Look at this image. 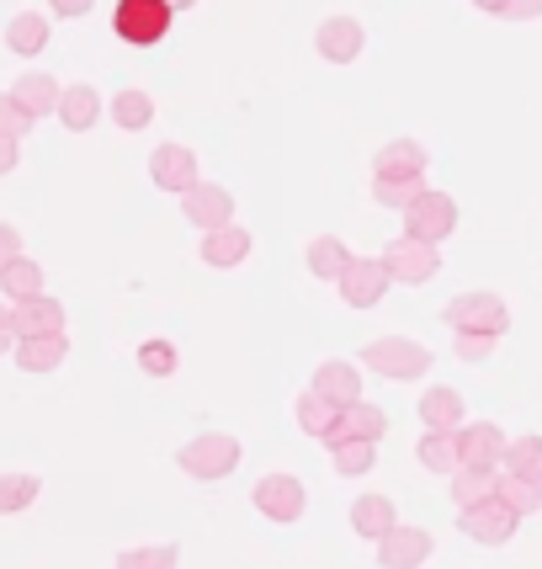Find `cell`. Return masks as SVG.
<instances>
[{
	"label": "cell",
	"mask_w": 542,
	"mask_h": 569,
	"mask_svg": "<svg viewBox=\"0 0 542 569\" xmlns=\"http://www.w3.org/2000/svg\"><path fill=\"white\" fill-rule=\"evenodd\" d=\"M442 320L452 325V336H494L500 341L511 330V309L494 293H463L442 309Z\"/></svg>",
	"instance_id": "1"
},
{
	"label": "cell",
	"mask_w": 542,
	"mask_h": 569,
	"mask_svg": "<svg viewBox=\"0 0 542 569\" xmlns=\"http://www.w3.org/2000/svg\"><path fill=\"white\" fill-rule=\"evenodd\" d=\"M175 458H181V469L192 473V479L213 485V479H229V473L240 469V442H234L229 431H202V437H192Z\"/></svg>",
	"instance_id": "2"
},
{
	"label": "cell",
	"mask_w": 542,
	"mask_h": 569,
	"mask_svg": "<svg viewBox=\"0 0 542 569\" xmlns=\"http://www.w3.org/2000/svg\"><path fill=\"white\" fill-rule=\"evenodd\" d=\"M362 368H372L378 378H394V383H410L431 368V351L420 341H404V336H378L362 347Z\"/></svg>",
	"instance_id": "3"
},
{
	"label": "cell",
	"mask_w": 542,
	"mask_h": 569,
	"mask_svg": "<svg viewBox=\"0 0 542 569\" xmlns=\"http://www.w3.org/2000/svg\"><path fill=\"white\" fill-rule=\"evenodd\" d=\"M112 32L123 43H133V49H149V43H160L171 32V6L165 0H118Z\"/></svg>",
	"instance_id": "4"
},
{
	"label": "cell",
	"mask_w": 542,
	"mask_h": 569,
	"mask_svg": "<svg viewBox=\"0 0 542 569\" xmlns=\"http://www.w3.org/2000/svg\"><path fill=\"white\" fill-rule=\"evenodd\" d=\"M452 229H458V202L446 198V192H431V187L404 213V240H420V246H442Z\"/></svg>",
	"instance_id": "5"
},
{
	"label": "cell",
	"mask_w": 542,
	"mask_h": 569,
	"mask_svg": "<svg viewBox=\"0 0 542 569\" xmlns=\"http://www.w3.org/2000/svg\"><path fill=\"white\" fill-rule=\"evenodd\" d=\"M255 511H261V517L267 521H282V527H288V521H298L303 517V506H309V496H303V485H298L293 473H261V479H255Z\"/></svg>",
	"instance_id": "6"
},
{
	"label": "cell",
	"mask_w": 542,
	"mask_h": 569,
	"mask_svg": "<svg viewBox=\"0 0 542 569\" xmlns=\"http://www.w3.org/2000/svg\"><path fill=\"white\" fill-rule=\"evenodd\" d=\"M335 288H341V298L351 309H372V303H383V293L394 288V277L383 267V256H357Z\"/></svg>",
	"instance_id": "7"
},
{
	"label": "cell",
	"mask_w": 542,
	"mask_h": 569,
	"mask_svg": "<svg viewBox=\"0 0 542 569\" xmlns=\"http://www.w3.org/2000/svg\"><path fill=\"white\" fill-rule=\"evenodd\" d=\"M383 267H389L394 282L420 288V282H431V277L442 272V256H436V246H420V240H394V246L383 250Z\"/></svg>",
	"instance_id": "8"
},
{
	"label": "cell",
	"mask_w": 542,
	"mask_h": 569,
	"mask_svg": "<svg viewBox=\"0 0 542 569\" xmlns=\"http://www.w3.org/2000/svg\"><path fill=\"white\" fill-rule=\"evenodd\" d=\"M149 176H154V187H165V192H192L198 187V154L187 144H160L149 154Z\"/></svg>",
	"instance_id": "9"
},
{
	"label": "cell",
	"mask_w": 542,
	"mask_h": 569,
	"mask_svg": "<svg viewBox=\"0 0 542 569\" xmlns=\"http://www.w3.org/2000/svg\"><path fill=\"white\" fill-rule=\"evenodd\" d=\"M516 511H511V506H505V500L494 496V500H484V506H473V511H463V517H458V527H463V532H469V538H479V543H511V538H516Z\"/></svg>",
	"instance_id": "10"
},
{
	"label": "cell",
	"mask_w": 542,
	"mask_h": 569,
	"mask_svg": "<svg viewBox=\"0 0 542 569\" xmlns=\"http://www.w3.org/2000/svg\"><path fill=\"white\" fill-rule=\"evenodd\" d=\"M181 213L198 223L202 234H213V229H229V219H234V198H229L223 187H213V181H198V187L181 198Z\"/></svg>",
	"instance_id": "11"
},
{
	"label": "cell",
	"mask_w": 542,
	"mask_h": 569,
	"mask_svg": "<svg viewBox=\"0 0 542 569\" xmlns=\"http://www.w3.org/2000/svg\"><path fill=\"white\" fill-rule=\"evenodd\" d=\"M11 330L17 341H38V336H64V303L59 298H32V303H17L11 309Z\"/></svg>",
	"instance_id": "12"
},
{
	"label": "cell",
	"mask_w": 542,
	"mask_h": 569,
	"mask_svg": "<svg viewBox=\"0 0 542 569\" xmlns=\"http://www.w3.org/2000/svg\"><path fill=\"white\" fill-rule=\"evenodd\" d=\"M431 532L425 527H394L383 543H378V565L383 569H415V565H425L431 559Z\"/></svg>",
	"instance_id": "13"
},
{
	"label": "cell",
	"mask_w": 542,
	"mask_h": 569,
	"mask_svg": "<svg viewBox=\"0 0 542 569\" xmlns=\"http://www.w3.org/2000/svg\"><path fill=\"white\" fill-rule=\"evenodd\" d=\"M309 389H314L320 399H330L335 410H345V405L362 399V368H351V362H335V357H330V362L314 368V383H309Z\"/></svg>",
	"instance_id": "14"
},
{
	"label": "cell",
	"mask_w": 542,
	"mask_h": 569,
	"mask_svg": "<svg viewBox=\"0 0 542 569\" xmlns=\"http://www.w3.org/2000/svg\"><path fill=\"white\" fill-rule=\"evenodd\" d=\"M425 176V149L415 139H394L372 160V181H420Z\"/></svg>",
	"instance_id": "15"
},
{
	"label": "cell",
	"mask_w": 542,
	"mask_h": 569,
	"mask_svg": "<svg viewBox=\"0 0 542 569\" xmlns=\"http://www.w3.org/2000/svg\"><path fill=\"white\" fill-rule=\"evenodd\" d=\"M362 43H368V32H362V22H351V17H330V22L314 32V49H320L330 64H351V59L362 53Z\"/></svg>",
	"instance_id": "16"
},
{
	"label": "cell",
	"mask_w": 542,
	"mask_h": 569,
	"mask_svg": "<svg viewBox=\"0 0 542 569\" xmlns=\"http://www.w3.org/2000/svg\"><path fill=\"white\" fill-rule=\"evenodd\" d=\"M383 431H389V416H383L378 405H368V399H357V405H345L341 410V426H335V437H330V442H372L378 447L383 442Z\"/></svg>",
	"instance_id": "17"
},
{
	"label": "cell",
	"mask_w": 542,
	"mask_h": 569,
	"mask_svg": "<svg viewBox=\"0 0 542 569\" xmlns=\"http://www.w3.org/2000/svg\"><path fill=\"white\" fill-rule=\"evenodd\" d=\"M458 442H463V469H494V463L505 458V437H500V426H490V421L463 426Z\"/></svg>",
	"instance_id": "18"
},
{
	"label": "cell",
	"mask_w": 542,
	"mask_h": 569,
	"mask_svg": "<svg viewBox=\"0 0 542 569\" xmlns=\"http://www.w3.org/2000/svg\"><path fill=\"white\" fill-rule=\"evenodd\" d=\"M11 97H17V107H22L27 118L38 123V118H49V112H59V86H53V74H43V70H27L17 86H11Z\"/></svg>",
	"instance_id": "19"
},
{
	"label": "cell",
	"mask_w": 542,
	"mask_h": 569,
	"mask_svg": "<svg viewBox=\"0 0 542 569\" xmlns=\"http://www.w3.org/2000/svg\"><path fill=\"white\" fill-rule=\"evenodd\" d=\"M420 421H425V431H463V395L458 389H446V383H436V389H425L420 395Z\"/></svg>",
	"instance_id": "20"
},
{
	"label": "cell",
	"mask_w": 542,
	"mask_h": 569,
	"mask_svg": "<svg viewBox=\"0 0 542 569\" xmlns=\"http://www.w3.org/2000/svg\"><path fill=\"white\" fill-rule=\"evenodd\" d=\"M351 527H357V538L383 543V538L399 527L394 500H389V496H357V506H351Z\"/></svg>",
	"instance_id": "21"
},
{
	"label": "cell",
	"mask_w": 542,
	"mask_h": 569,
	"mask_svg": "<svg viewBox=\"0 0 542 569\" xmlns=\"http://www.w3.org/2000/svg\"><path fill=\"white\" fill-rule=\"evenodd\" d=\"M250 246H255V240H250V229H240V223H229V229H213V234H202V261H208V267H240V261H245L250 256Z\"/></svg>",
	"instance_id": "22"
},
{
	"label": "cell",
	"mask_w": 542,
	"mask_h": 569,
	"mask_svg": "<svg viewBox=\"0 0 542 569\" xmlns=\"http://www.w3.org/2000/svg\"><path fill=\"white\" fill-rule=\"evenodd\" d=\"M415 452H420L425 469L446 473V479H458V469H463V442H458V431H425Z\"/></svg>",
	"instance_id": "23"
},
{
	"label": "cell",
	"mask_w": 542,
	"mask_h": 569,
	"mask_svg": "<svg viewBox=\"0 0 542 569\" xmlns=\"http://www.w3.org/2000/svg\"><path fill=\"white\" fill-rule=\"evenodd\" d=\"M6 49L22 53V59L43 53L49 49V17H43V11H22V17H11V27H6Z\"/></svg>",
	"instance_id": "24"
},
{
	"label": "cell",
	"mask_w": 542,
	"mask_h": 569,
	"mask_svg": "<svg viewBox=\"0 0 542 569\" xmlns=\"http://www.w3.org/2000/svg\"><path fill=\"white\" fill-rule=\"evenodd\" d=\"M351 261H357V256H351V250H345V240H335V234L309 240V272L320 277V282H341Z\"/></svg>",
	"instance_id": "25"
},
{
	"label": "cell",
	"mask_w": 542,
	"mask_h": 569,
	"mask_svg": "<svg viewBox=\"0 0 542 569\" xmlns=\"http://www.w3.org/2000/svg\"><path fill=\"white\" fill-rule=\"evenodd\" d=\"M500 496V473L494 469H458L452 479V500H458V517L473 511V506H484V500Z\"/></svg>",
	"instance_id": "26"
},
{
	"label": "cell",
	"mask_w": 542,
	"mask_h": 569,
	"mask_svg": "<svg viewBox=\"0 0 542 569\" xmlns=\"http://www.w3.org/2000/svg\"><path fill=\"white\" fill-rule=\"evenodd\" d=\"M335 426H341V410H335L330 399H320L314 389H303V395H298V431H309V437L330 442V437H335Z\"/></svg>",
	"instance_id": "27"
},
{
	"label": "cell",
	"mask_w": 542,
	"mask_h": 569,
	"mask_svg": "<svg viewBox=\"0 0 542 569\" xmlns=\"http://www.w3.org/2000/svg\"><path fill=\"white\" fill-rule=\"evenodd\" d=\"M97 118H101V97L91 86H70V91L59 97V123L70 128V133H86Z\"/></svg>",
	"instance_id": "28"
},
{
	"label": "cell",
	"mask_w": 542,
	"mask_h": 569,
	"mask_svg": "<svg viewBox=\"0 0 542 569\" xmlns=\"http://www.w3.org/2000/svg\"><path fill=\"white\" fill-rule=\"evenodd\" d=\"M70 357V341L64 336H38V341H17V368L27 372H53Z\"/></svg>",
	"instance_id": "29"
},
{
	"label": "cell",
	"mask_w": 542,
	"mask_h": 569,
	"mask_svg": "<svg viewBox=\"0 0 542 569\" xmlns=\"http://www.w3.org/2000/svg\"><path fill=\"white\" fill-rule=\"evenodd\" d=\"M0 288L11 298V309H17V303H32V298H43V267L22 256V261H11V267L0 272Z\"/></svg>",
	"instance_id": "30"
},
{
	"label": "cell",
	"mask_w": 542,
	"mask_h": 569,
	"mask_svg": "<svg viewBox=\"0 0 542 569\" xmlns=\"http://www.w3.org/2000/svg\"><path fill=\"white\" fill-rule=\"evenodd\" d=\"M505 473L511 479H526V485H542V437H516L505 442Z\"/></svg>",
	"instance_id": "31"
},
{
	"label": "cell",
	"mask_w": 542,
	"mask_h": 569,
	"mask_svg": "<svg viewBox=\"0 0 542 569\" xmlns=\"http://www.w3.org/2000/svg\"><path fill=\"white\" fill-rule=\"evenodd\" d=\"M372 463H378L372 442H330V469L341 479H362V473H372Z\"/></svg>",
	"instance_id": "32"
},
{
	"label": "cell",
	"mask_w": 542,
	"mask_h": 569,
	"mask_svg": "<svg viewBox=\"0 0 542 569\" xmlns=\"http://www.w3.org/2000/svg\"><path fill=\"white\" fill-rule=\"evenodd\" d=\"M107 112H112V123H118V128H128V133H139V128H149V123H154V101H149L144 91H118Z\"/></svg>",
	"instance_id": "33"
},
{
	"label": "cell",
	"mask_w": 542,
	"mask_h": 569,
	"mask_svg": "<svg viewBox=\"0 0 542 569\" xmlns=\"http://www.w3.org/2000/svg\"><path fill=\"white\" fill-rule=\"evenodd\" d=\"M38 473H0V517H11V511H27L32 500H38Z\"/></svg>",
	"instance_id": "34"
},
{
	"label": "cell",
	"mask_w": 542,
	"mask_h": 569,
	"mask_svg": "<svg viewBox=\"0 0 542 569\" xmlns=\"http://www.w3.org/2000/svg\"><path fill=\"white\" fill-rule=\"evenodd\" d=\"M175 565H181V548L175 543H149V548L118 553V569H175Z\"/></svg>",
	"instance_id": "35"
},
{
	"label": "cell",
	"mask_w": 542,
	"mask_h": 569,
	"mask_svg": "<svg viewBox=\"0 0 542 569\" xmlns=\"http://www.w3.org/2000/svg\"><path fill=\"white\" fill-rule=\"evenodd\" d=\"M500 500H505L516 517H532V511H542V485H526V479L500 473Z\"/></svg>",
	"instance_id": "36"
},
{
	"label": "cell",
	"mask_w": 542,
	"mask_h": 569,
	"mask_svg": "<svg viewBox=\"0 0 542 569\" xmlns=\"http://www.w3.org/2000/svg\"><path fill=\"white\" fill-rule=\"evenodd\" d=\"M420 192H425V181H372V198L383 208H399V213H410Z\"/></svg>",
	"instance_id": "37"
},
{
	"label": "cell",
	"mask_w": 542,
	"mask_h": 569,
	"mask_svg": "<svg viewBox=\"0 0 542 569\" xmlns=\"http://www.w3.org/2000/svg\"><path fill=\"white\" fill-rule=\"evenodd\" d=\"M175 362H181V357H175L171 341H144V347H139V368H144L149 378H171Z\"/></svg>",
	"instance_id": "38"
},
{
	"label": "cell",
	"mask_w": 542,
	"mask_h": 569,
	"mask_svg": "<svg viewBox=\"0 0 542 569\" xmlns=\"http://www.w3.org/2000/svg\"><path fill=\"white\" fill-rule=\"evenodd\" d=\"M32 128V118H27L22 107H17V97L11 91H0V139H11V144H22V133Z\"/></svg>",
	"instance_id": "39"
},
{
	"label": "cell",
	"mask_w": 542,
	"mask_h": 569,
	"mask_svg": "<svg viewBox=\"0 0 542 569\" xmlns=\"http://www.w3.org/2000/svg\"><path fill=\"white\" fill-rule=\"evenodd\" d=\"M484 11L500 17V22H538L542 0H484Z\"/></svg>",
	"instance_id": "40"
},
{
	"label": "cell",
	"mask_w": 542,
	"mask_h": 569,
	"mask_svg": "<svg viewBox=\"0 0 542 569\" xmlns=\"http://www.w3.org/2000/svg\"><path fill=\"white\" fill-rule=\"evenodd\" d=\"M11 261H22V234H17L11 223H0V272H6Z\"/></svg>",
	"instance_id": "41"
},
{
	"label": "cell",
	"mask_w": 542,
	"mask_h": 569,
	"mask_svg": "<svg viewBox=\"0 0 542 569\" xmlns=\"http://www.w3.org/2000/svg\"><path fill=\"white\" fill-rule=\"evenodd\" d=\"M494 351V336H458V357H469V362H484Z\"/></svg>",
	"instance_id": "42"
},
{
	"label": "cell",
	"mask_w": 542,
	"mask_h": 569,
	"mask_svg": "<svg viewBox=\"0 0 542 569\" xmlns=\"http://www.w3.org/2000/svg\"><path fill=\"white\" fill-rule=\"evenodd\" d=\"M17 330H11V303H0V351H11Z\"/></svg>",
	"instance_id": "43"
},
{
	"label": "cell",
	"mask_w": 542,
	"mask_h": 569,
	"mask_svg": "<svg viewBox=\"0 0 542 569\" xmlns=\"http://www.w3.org/2000/svg\"><path fill=\"white\" fill-rule=\"evenodd\" d=\"M17 160H22V154H17V144H11V139H0V176L17 171Z\"/></svg>",
	"instance_id": "44"
},
{
	"label": "cell",
	"mask_w": 542,
	"mask_h": 569,
	"mask_svg": "<svg viewBox=\"0 0 542 569\" xmlns=\"http://www.w3.org/2000/svg\"><path fill=\"white\" fill-rule=\"evenodd\" d=\"M53 11H59V17H86L91 6H86V0H64V6H53Z\"/></svg>",
	"instance_id": "45"
}]
</instances>
